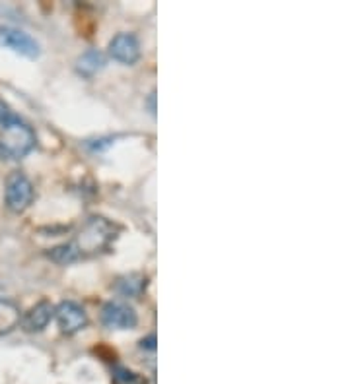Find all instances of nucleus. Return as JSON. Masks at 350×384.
I'll return each mask as SVG.
<instances>
[{"mask_svg":"<svg viewBox=\"0 0 350 384\" xmlns=\"http://www.w3.org/2000/svg\"><path fill=\"white\" fill-rule=\"evenodd\" d=\"M0 45L12 49L14 53L23 54L28 59H35L41 53L38 41L30 33L16 28H0Z\"/></svg>","mask_w":350,"mask_h":384,"instance_id":"obj_6","label":"nucleus"},{"mask_svg":"<svg viewBox=\"0 0 350 384\" xmlns=\"http://www.w3.org/2000/svg\"><path fill=\"white\" fill-rule=\"evenodd\" d=\"M35 148V132L28 122L18 117L2 124L0 130V156L8 159H22Z\"/></svg>","mask_w":350,"mask_h":384,"instance_id":"obj_2","label":"nucleus"},{"mask_svg":"<svg viewBox=\"0 0 350 384\" xmlns=\"http://www.w3.org/2000/svg\"><path fill=\"white\" fill-rule=\"evenodd\" d=\"M148 279L142 274H130L117 281V291L125 297H140L145 293Z\"/></svg>","mask_w":350,"mask_h":384,"instance_id":"obj_11","label":"nucleus"},{"mask_svg":"<svg viewBox=\"0 0 350 384\" xmlns=\"http://www.w3.org/2000/svg\"><path fill=\"white\" fill-rule=\"evenodd\" d=\"M49 258L55 260L57 264H70V262H74V260H78V255H77V250L72 249V245L69 243V245H61V247H55V249H51Z\"/></svg>","mask_w":350,"mask_h":384,"instance_id":"obj_12","label":"nucleus"},{"mask_svg":"<svg viewBox=\"0 0 350 384\" xmlns=\"http://www.w3.org/2000/svg\"><path fill=\"white\" fill-rule=\"evenodd\" d=\"M55 317V307L49 301H39L22 317V328L26 332H41Z\"/></svg>","mask_w":350,"mask_h":384,"instance_id":"obj_8","label":"nucleus"},{"mask_svg":"<svg viewBox=\"0 0 350 384\" xmlns=\"http://www.w3.org/2000/svg\"><path fill=\"white\" fill-rule=\"evenodd\" d=\"M55 317L59 322L62 334L67 336H74L80 330H84L88 324V315L86 310L74 301H62L57 309H55Z\"/></svg>","mask_w":350,"mask_h":384,"instance_id":"obj_4","label":"nucleus"},{"mask_svg":"<svg viewBox=\"0 0 350 384\" xmlns=\"http://www.w3.org/2000/svg\"><path fill=\"white\" fill-rule=\"evenodd\" d=\"M109 54L121 64H135L140 57L138 39L132 33H119L109 43Z\"/></svg>","mask_w":350,"mask_h":384,"instance_id":"obj_7","label":"nucleus"},{"mask_svg":"<svg viewBox=\"0 0 350 384\" xmlns=\"http://www.w3.org/2000/svg\"><path fill=\"white\" fill-rule=\"evenodd\" d=\"M12 117H14V113L10 111V107H8L6 103H2V101H0V127H2L4 122L10 121Z\"/></svg>","mask_w":350,"mask_h":384,"instance_id":"obj_14","label":"nucleus"},{"mask_svg":"<svg viewBox=\"0 0 350 384\" xmlns=\"http://www.w3.org/2000/svg\"><path fill=\"white\" fill-rule=\"evenodd\" d=\"M22 320L20 307L14 301L0 299V336H4L8 332H12Z\"/></svg>","mask_w":350,"mask_h":384,"instance_id":"obj_9","label":"nucleus"},{"mask_svg":"<svg viewBox=\"0 0 350 384\" xmlns=\"http://www.w3.org/2000/svg\"><path fill=\"white\" fill-rule=\"evenodd\" d=\"M117 233H119V227L113 226L109 219L94 216L82 226L77 239L70 245H72V249L77 250L78 258H84V256L103 252L115 241Z\"/></svg>","mask_w":350,"mask_h":384,"instance_id":"obj_1","label":"nucleus"},{"mask_svg":"<svg viewBox=\"0 0 350 384\" xmlns=\"http://www.w3.org/2000/svg\"><path fill=\"white\" fill-rule=\"evenodd\" d=\"M4 198H6V206L10 211H20L28 210L30 204L33 202V185L23 173H12L6 179V192H4Z\"/></svg>","mask_w":350,"mask_h":384,"instance_id":"obj_3","label":"nucleus"},{"mask_svg":"<svg viewBox=\"0 0 350 384\" xmlns=\"http://www.w3.org/2000/svg\"><path fill=\"white\" fill-rule=\"evenodd\" d=\"M115 383L117 384H146V380L137 373H132L129 369H123V367H117L115 369Z\"/></svg>","mask_w":350,"mask_h":384,"instance_id":"obj_13","label":"nucleus"},{"mask_svg":"<svg viewBox=\"0 0 350 384\" xmlns=\"http://www.w3.org/2000/svg\"><path fill=\"white\" fill-rule=\"evenodd\" d=\"M140 346L146 347V349H154V347H156V336H148L146 339H142Z\"/></svg>","mask_w":350,"mask_h":384,"instance_id":"obj_15","label":"nucleus"},{"mask_svg":"<svg viewBox=\"0 0 350 384\" xmlns=\"http://www.w3.org/2000/svg\"><path fill=\"white\" fill-rule=\"evenodd\" d=\"M101 322L111 330H130L138 322L137 313L125 303L111 301L101 309Z\"/></svg>","mask_w":350,"mask_h":384,"instance_id":"obj_5","label":"nucleus"},{"mask_svg":"<svg viewBox=\"0 0 350 384\" xmlns=\"http://www.w3.org/2000/svg\"><path fill=\"white\" fill-rule=\"evenodd\" d=\"M103 66H106V57H103V53L98 51V49L86 51V53L77 61V70L82 76H86V78L98 74Z\"/></svg>","mask_w":350,"mask_h":384,"instance_id":"obj_10","label":"nucleus"}]
</instances>
